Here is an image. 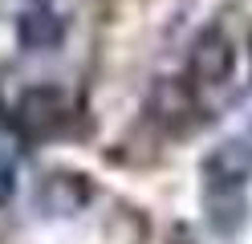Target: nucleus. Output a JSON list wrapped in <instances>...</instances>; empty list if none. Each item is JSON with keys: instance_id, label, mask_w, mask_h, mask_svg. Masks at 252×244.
Masks as SVG:
<instances>
[{"instance_id": "nucleus-6", "label": "nucleus", "mask_w": 252, "mask_h": 244, "mask_svg": "<svg viewBox=\"0 0 252 244\" xmlns=\"http://www.w3.org/2000/svg\"><path fill=\"white\" fill-rule=\"evenodd\" d=\"M17 41L25 49H33V53H45V49H57L65 41V25H61V16L49 12V8H29L17 21Z\"/></svg>"}, {"instance_id": "nucleus-2", "label": "nucleus", "mask_w": 252, "mask_h": 244, "mask_svg": "<svg viewBox=\"0 0 252 244\" xmlns=\"http://www.w3.org/2000/svg\"><path fill=\"white\" fill-rule=\"evenodd\" d=\"M147 110H151V118L167 126V130H175V135H183V130H191L199 118V106H195V94L183 86V81L175 77H159L155 81V90L147 98Z\"/></svg>"}, {"instance_id": "nucleus-5", "label": "nucleus", "mask_w": 252, "mask_h": 244, "mask_svg": "<svg viewBox=\"0 0 252 244\" xmlns=\"http://www.w3.org/2000/svg\"><path fill=\"white\" fill-rule=\"evenodd\" d=\"M90 200V179L73 171H53L37 183V208L45 216H73Z\"/></svg>"}, {"instance_id": "nucleus-4", "label": "nucleus", "mask_w": 252, "mask_h": 244, "mask_svg": "<svg viewBox=\"0 0 252 244\" xmlns=\"http://www.w3.org/2000/svg\"><path fill=\"white\" fill-rule=\"evenodd\" d=\"M65 118H69L65 98H61L57 90H49V86L29 90L21 98V106H17V126H21V135H29V139L57 135V130L65 126Z\"/></svg>"}, {"instance_id": "nucleus-3", "label": "nucleus", "mask_w": 252, "mask_h": 244, "mask_svg": "<svg viewBox=\"0 0 252 244\" xmlns=\"http://www.w3.org/2000/svg\"><path fill=\"white\" fill-rule=\"evenodd\" d=\"M203 175L216 191H240L252 179V142L248 139H224L203 159Z\"/></svg>"}, {"instance_id": "nucleus-1", "label": "nucleus", "mask_w": 252, "mask_h": 244, "mask_svg": "<svg viewBox=\"0 0 252 244\" xmlns=\"http://www.w3.org/2000/svg\"><path fill=\"white\" fill-rule=\"evenodd\" d=\"M232 65H236V49L228 45L224 33H199L195 45H191V57H187V73H191L195 86H224L232 77Z\"/></svg>"}, {"instance_id": "nucleus-7", "label": "nucleus", "mask_w": 252, "mask_h": 244, "mask_svg": "<svg viewBox=\"0 0 252 244\" xmlns=\"http://www.w3.org/2000/svg\"><path fill=\"white\" fill-rule=\"evenodd\" d=\"M12 187H17V175H12V167H4V163H0V204L12 195Z\"/></svg>"}]
</instances>
